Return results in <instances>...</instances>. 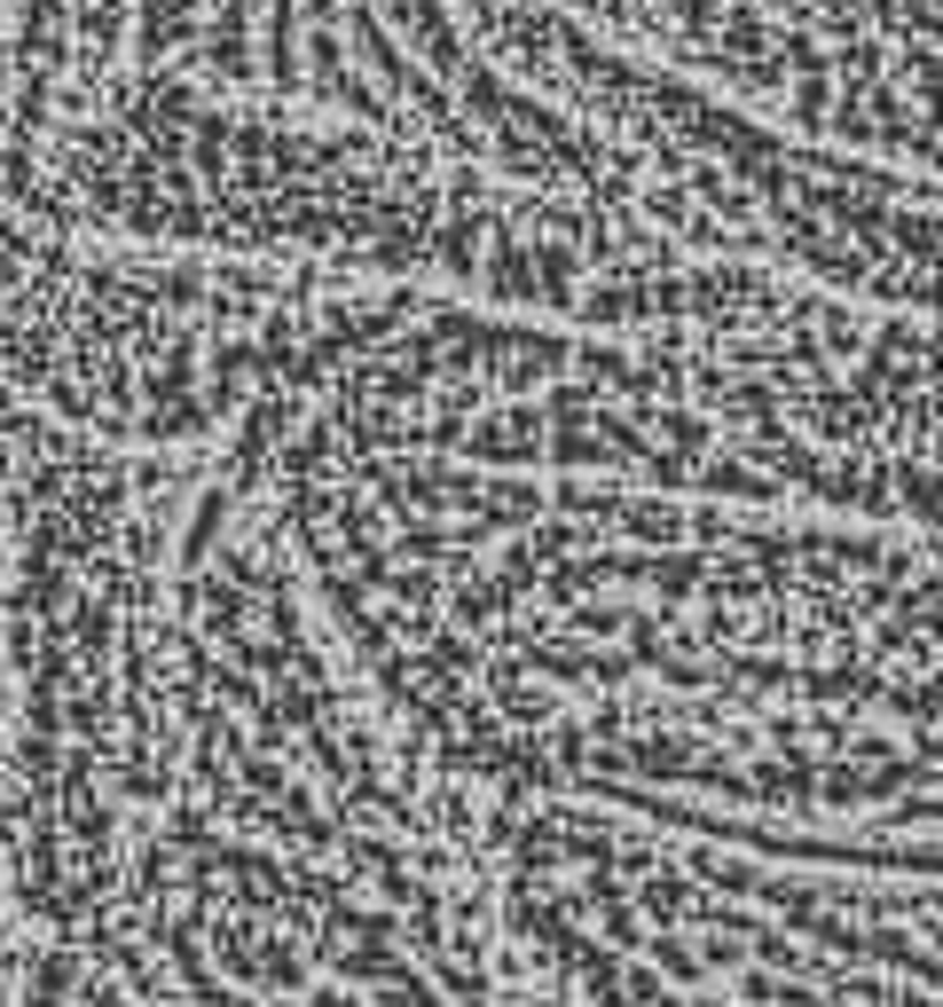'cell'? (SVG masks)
<instances>
[{
  "instance_id": "2",
  "label": "cell",
  "mask_w": 943,
  "mask_h": 1007,
  "mask_svg": "<svg viewBox=\"0 0 943 1007\" xmlns=\"http://www.w3.org/2000/svg\"><path fill=\"white\" fill-rule=\"evenodd\" d=\"M480 850L527 1007H935V787L527 803Z\"/></svg>"
},
{
  "instance_id": "1",
  "label": "cell",
  "mask_w": 943,
  "mask_h": 1007,
  "mask_svg": "<svg viewBox=\"0 0 943 1007\" xmlns=\"http://www.w3.org/2000/svg\"><path fill=\"white\" fill-rule=\"evenodd\" d=\"M0 1007H527L236 410L103 434L0 378Z\"/></svg>"
}]
</instances>
